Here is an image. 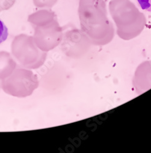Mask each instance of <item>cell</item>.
Wrapping results in <instances>:
<instances>
[{"mask_svg": "<svg viewBox=\"0 0 151 153\" xmlns=\"http://www.w3.org/2000/svg\"><path fill=\"white\" fill-rule=\"evenodd\" d=\"M37 86L38 80L36 76L31 71L23 69L14 70L2 82L3 90L9 94L18 97L30 95Z\"/></svg>", "mask_w": 151, "mask_h": 153, "instance_id": "6da1fadb", "label": "cell"}, {"mask_svg": "<svg viewBox=\"0 0 151 153\" xmlns=\"http://www.w3.org/2000/svg\"><path fill=\"white\" fill-rule=\"evenodd\" d=\"M16 68V62L6 52H0V79L9 76Z\"/></svg>", "mask_w": 151, "mask_h": 153, "instance_id": "7a4b0ae2", "label": "cell"}, {"mask_svg": "<svg viewBox=\"0 0 151 153\" xmlns=\"http://www.w3.org/2000/svg\"><path fill=\"white\" fill-rule=\"evenodd\" d=\"M9 33L8 29L5 23L0 19V44H1L7 39Z\"/></svg>", "mask_w": 151, "mask_h": 153, "instance_id": "3957f363", "label": "cell"}, {"mask_svg": "<svg viewBox=\"0 0 151 153\" xmlns=\"http://www.w3.org/2000/svg\"><path fill=\"white\" fill-rule=\"evenodd\" d=\"M137 2L143 10L151 12V0H137Z\"/></svg>", "mask_w": 151, "mask_h": 153, "instance_id": "277c9868", "label": "cell"}]
</instances>
